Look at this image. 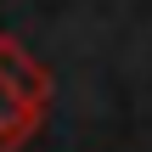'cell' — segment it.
<instances>
[{"mask_svg": "<svg viewBox=\"0 0 152 152\" xmlns=\"http://www.w3.org/2000/svg\"><path fill=\"white\" fill-rule=\"evenodd\" d=\"M51 107V73L39 68V56L23 51V39L0 34V152H17Z\"/></svg>", "mask_w": 152, "mask_h": 152, "instance_id": "cell-1", "label": "cell"}]
</instances>
